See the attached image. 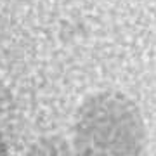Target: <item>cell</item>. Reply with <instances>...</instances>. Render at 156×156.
I'll list each match as a JSON object with an SVG mask.
<instances>
[{
	"label": "cell",
	"mask_w": 156,
	"mask_h": 156,
	"mask_svg": "<svg viewBox=\"0 0 156 156\" xmlns=\"http://www.w3.org/2000/svg\"><path fill=\"white\" fill-rule=\"evenodd\" d=\"M76 139L78 156H140L144 123L132 101L108 92L82 108Z\"/></svg>",
	"instance_id": "cell-1"
}]
</instances>
